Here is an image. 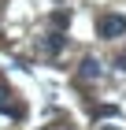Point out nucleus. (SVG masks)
<instances>
[{"mask_svg":"<svg viewBox=\"0 0 126 130\" xmlns=\"http://www.w3.org/2000/svg\"><path fill=\"white\" fill-rule=\"evenodd\" d=\"M93 115H97V119H115V115H119V108H115V104H100Z\"/></svg>","mask_w":126,"mask_h":130,"instance_id":"nucleus-5","label":"nucleus"},{"mask_svg":"<svg viewBox=\"0 0 126 130\" xmlns=\"http://www.w3.org/2000/svg\"><path fill=\"white\" fill-rule=\"evenodd\" d=\"M97 34L104 41H115L126 34V15H115V11H107V15H100L97 19Z\"/></svg>","mask_w":126,"mask_h":130,"instance_id":"nucleus-1","label":"nucleus"},{"mask_svg":"<svg viewBox=\"0 0 126 130\" xmlns=\"http://www.w3.org/2000/svg\"><path fill=\"white\" fill-rule=\"evenodd\" d=\"M97 74H100V63H97V60H82V78H89V82H93Z\"/></svg>","mask_w":126,"mask_h":130,"instance_id":"nucleus-4","label":"nucleus"},{"mask_svg":"<svg viewBox=\"0 0 126 130\" xmlns=\"http://www.w3.org/2000/svg\"><path fill=\"white\" fill-rule=\"evenodd\" d=\"M63 45H67V37H63V34H52V37L45 41V52H48V56H59Z\"/></svg>","mask_w":126,"mask_h":130,"instance_id":"nucleus-3","label":"nucleus"},{"mask_svg":"<svg viewBox=\"0 0 126 130\" xmlns=\"http://www.w3.org/2000/svg\"><path fill=\"white\" fill-rule=\"evenodd\" d=\"M0 111H4V115H11V119H19V115H22L19 104H11V100H8V89H4V86H0Z\"/></svg>","mask_w":126,"mask_h":130,"instance_id":"nucleus-2","label":"nucleus"},{"mask_svg":"<svg viewBox=\"0 0 126 130\" xmlns=\"http://www.w3.org/2000/svg\"><path fill=\"white\" fill-rule=\"evenodd\" d=\"M67 22H70L67 11H56V15H52V26H59V30H67Z\"/></svg>","mask_w":126,"mask_h":130,"instance_id":"nucleus-6","label":"nucleus"},{"mask_svg":"<svg viewBox=\"0 0 126 130\" xmlns=\"http://www.w3.org/2000/svg\"><path fill=\"white\" fill-rule=\"evenodd\" d=\"M104 130H111V126H104Z\"/></svg>","mask_w":126,"mask_h":130,"instance_id":"nucleus-7","label":"nucleus"}]
</instances>
